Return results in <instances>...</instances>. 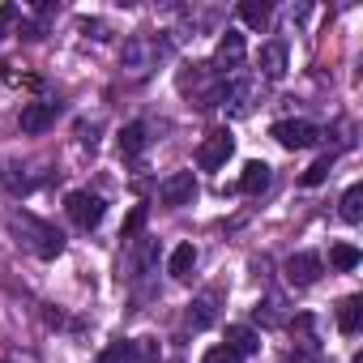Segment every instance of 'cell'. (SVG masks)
<instances>
[{
	"instance_id": "obj_12",
	"label": "cell",
	"mask_w": 363,
	"mask_h": 363,
	"mask_svg": "<svg viewBox=\"0 0 363 363\" xmlns=\"http://www.w3.org/2000/svg\"><path fill=\"white\" fill-rule=\"evenodd\" d=\"M214 320H218V295L206 291V295H197L189 303V329H210Z\"/></svg>"
},
{
	"instance_id": "obj_5",
	"label": "cell",
	"mask_w": 363,
	"mask_h": 363,
	"mask_svg": "<svg viewBox=\"0 0 363 363\" xmlns=\"http://www.w3.org/2000/svg\"><path fill=\"white\" fill-rule=\"evenodd\" d=\"M231 150H235V137H231L227 128H218V133H210V137L201 141V150H197V167H201V171H218V167L231 158Z\"/></svg>"
},
{
	"instance_id": "obj_4",
	"label": "cell",
	"mask_w": 363,
	"mask_h": 363,
	"mask_svg": "<svg viewBox=\"0 0 363 363\" xmlns=\"http://www.w3.org/2000/svg\"><path fill=\"white\" fill-rule=\"evenodd\" d=\"M269 137H274L278 145H286V150H308V145L320 141V133H316L312 120H278V124L269 128Z\"/></svg>"
},
{
	"instance_id": "obj_22",
	"label": "cell",
	"mask_w": 363,
	"mask_h": 363,
	"mask_svg": "<svg viewBox=\"0 0 363 363\" xmlns=\"http://www.w3.org/2000/svg\"><path fill=\"white\" fill-rule=\"evenodd\" d=\"M201 363H244V359H240V354H235V350H231V346L223 342V346H210Z\"/></svg>"
},
{
	"instance_id": "obj_8",
	"label": "cell",
	"mask_w": 363,
	"mask_h": 363,
	"mask_svg": "<svg viewBox=\"0 0 363 363\" xmlns=\"http://www.w3.org/2000/svg\"><path fill=\"white\" fill-rule=\"evenodd\" d=\"M320 269H325V265H320L316 252H295V257L286 261V282H291V286H312V282L320 278Z\"/></svg>"
},
{
	"instance_id": "obj_14",
	"label": "cell",
	"mask_w": 363,
	"mask_h": 363,
	"mask_svg": "<svg viewBox=\"0 0 363 363\" xmlns=\"http://www.w3.org/2000/svg\"><path fill=\"white\" fill-rule=\"evenodd\" d=\"M227 346H231L240 359H248V354H257V350H261V337H257L248 325H231V329H227Z\"/></svg>"
},
{
	"instance_id": "obj_15",
	"label": "cell",
	"mask_w": 363,
	"mask_h": 363,
	"mask_svg": "<svg viewBox=\"0 0 363 363\" xmlns=\"http://www.w3.org/2000/svg\"><path fill=\"white\" fill-rule=\"evenodd\" d=\"M197 269V248L193 244H179L175 252H171V261H167V274L171 278H189Z\"/></svg>"
},
{
	"instance_id": "obj_9",
	"label": "cell",
	"mask_w": 363,
	"mask_h": 363,
	"mask_svg": "<svg viewBox=\"0 0 363 363\" xmlns=\"http://www.w3.org/2000/svg\"><path fill=\"white\" fill-rule=\"evenodd\" d=\"M257 65H261V77H265V82L286 77V43H282V39L265 43V48H261V56H257Z\"/></svg>"
},
{
	"instance_id": "obj_10",
	"label": "cell",
	"mask_w": 363,
	"mask_h": 363,
	"mask_svg": "<svg viewBox=\"0 0 363 363\" xmlns=\"http://www.w3.org/2000/svg\"><path fill=\"white\" fill-rule=\"evenodd\" d=\"M60 116V103H26L22 107V133H43Z\"/></svg>"
},
{
	"instance_id": "obj_3",
	"label": "cell",
	"mask_w": 363,
	"mask_h": 363,
	"mask_svg": "<svg viewBox=\"0 0 363 363\" xmlns=\"http://www.w3.org/2000/svg\"><path fill=\"white\" fill-rule=\"evenodd\" d=\"M65 210H69V218L77 223V227H99L103 223V214H107V201L99 197V193H90V189H77V193H69L65 197Z\"/></svg>"
},
{
	"instance_id": "obj_20",
	"label": "cell",
	"mask_w": 363,
	"mask_h": 363,
	"mask_svg": "<svg viewBox=\"0 0 363 363\" xmlns=\"http://www.w3.org/2000/svg\"><path fill=\"white\" fill-rule=\"evenodd\" d=\"M329 167H333V158H329V154H325V158H316V162H312V167L303 171V184H308V189L325 184V179H329Z\"/></svg>"
},
{
	"instance_id": "obj_23",
	"label": "cell",
	"mask_w": 363,
	"mask_h": 363,
	"mask_svg": "<svg viewBox=\"0 0 363 363\" xmlns=\"http://www.w3.org/2000/svg\"><path fill=\"white\" fill-rule=\"evenodd\" d=\"M141 223H145V206H137L128 218H124V231H120V240H128V235H137L141 231Z\"/></svg>"
},
{
	"instance_id": "obj_18",
	"label": "cell",
	"mask_w": 363,
	"mask_h": 363,
	"mask_svg": "<svg viewBox=\"0 0 363 363\" xmlns=\"http://www.w3.org/2000/svg\"><path fill=\"white\" fill-rule=\"evenodd\" d=\"M359 261H363V252H359L354 244H333V248H329V265L342 269V274H346V269H359Z\"/></svg>"
},
{
	"instance_id": "obj_16",
	"label": "cell",
	"mask_w": 363,
	"mask_h": 363,
	"mask_svg": "<svg viewBox=\"0 0 363 363\" xmlns=\"http://www.w3.org/2000/svg\"><path fill=\"white\" fill-rule=\"evenodd\" d=\"M359 320H363V299H359V295L342 299V308H337V329H342V333H359Z\"/></svg>"
},
{
	"instance_id": "obj_6",
	"label": "cell",
	"mask_w": 363,
	"mask_h": 363,
	"mask_svg": "<svg viewBox=\"0 0 363 363\" xmlns=\"http://www.w3.org/2000/svg\"><path fill=\"white\" fill-rule=\"evenodd\" d=\"M158 197H162V206H189L193 197H197V179H193V171H175V175H167L162 179V189H158Z\"/></svg>"
},
{
	"instance_id": "obj_2",
	"label": "cell",
	"mask_w": 363,
	"mask_h": 363,
	"mask_svg": "<svg viewBox=\"0 0 363 363\" xmlns=\"http://www.w3.org/2000/svg\"><path fill=\"white\" fill-rule=\"evenodd\" d=\"M167 52H171L167 43H158V39H150V35H137V39L124 43V69H133V73L141 77V73H150Z\"/></svg>"
},
{
	"instance_id": "obj_24",
	"label": "cell",
	"mask_w": 363,
	"mask_h": 363,
	"mask_svg": "<svg viewBox=\"0 0 363 363\" xmlns=\"http://www.w3.org/2000/svg\"><path fill=\"white\" fill-rule=\"evenodd\" d=\"M13 18H18V9H13V5H0V39H5V26H9Z\"/></svg>"
},
{
	"instance_id": "obj_21",
	"label": "cell",
	"mask_w": 363,
	"mask_h": 363,
	"mask_svg": "<svg viewBox=\"0 0 363 363\" xmlns=\"http://www.w3.org/2000/svg\"><path fill=\"white\" fill-rule=\"evenodd\" d=\"M128 354H133V342H111V346H107L94 363H124Z\"/></svg>"
},
{
	"instance_id": "obj_11",
	"label": "cell",
	"mask_w": 363,
	"mask_h": 363,
	"mask_svg": "<svg viewBox=\"0 0 363 363\" xmlns=\"http://www.w3.org/2000/svg\"><path fill=\"white\" fill-rule=\"evenodd\" d=\"M269 179H274V167H269V162H261V158H252V162L244 167V175H240V193L257 197V193H265V189H269Z\"/></svg>"
},
{
	"instance_id": "obj_19",
	"label": "cell",
	"mask_w": 363,
	"mask_h": 363,
	"mask_svg": "<svg viewBox=\"0 0 363 363\" xmlns=\"http://www.w3.org/2000/svg\"><path fill=\"white\" fill-rule=\"evenodd\" d=\"M342 218H346V223H359V218H363V189H359V184H350V189L342 193Z\"/></svg>"
},
{
	"instance_id": "obj_25",
	"label": "cell",
	"mask_w": 363,
	"mask_h": 363,
	"mask_svg": "<svg viewBox=\"0 0 363 363\" xmlns=\"http://www.w3.org/2000/svg\"><path fill=\"white\" fill-rule=\"evenodd\" d=\"M82 30H86L90 39H107V26H103V22H82Z\"/></svg>"
},
{
	"instance_id": "obj_7",
	"label": "cell",
	"mask_w": 363,
	"mask_h": 363,
	"mask_svg": "<svg viewBox=\"0 0 363 363\" xmlns=\"http://www.w3.org/2000/svg\"><path fill=\"white\" fill-rule=\"evenodd\" d=\"M244 35L240 30H227L223 39H218V52H214V65L210 69H218V73H231V69H240L244 65Z\"/></svg>"
},
{
	"instance_id": "obj_13",
	"label": "cell",
	"mask_w": 363,
	"mask_h": 363,
	"mask_svg": "<svg viewBox=\"0 0 363 363\" xmlns=\"http://www.w3.org/2000/svg\"><path fill=\"white\" fill-rule=\"evenodd\" d=\"M145 145H150V128H145L141 120H133V124L120 128V154H124V158H141Z\"/></svg>"
},
{
	"instance_id": "obj_1",
	"label": "cell",
	"mask_w": 363,
	"mask_h": 363,
	"mask_svg": "<svg viewBox=\"0 0 363 363\" xmlns=\"http://www.w3.org/2000/svg\"><path fill=\"white\" fill-rule=\"evenodd\" d=\"M9 227H13V231L26 240V248H30L35 257H43V261H52V257L65 252V235H60L52 223L35 218V214H9Z\"/></svg>"
},
{
	"instance_id": "obj_17",
	"label": "cell",
	"mask_w": 363,
	"mask_h": 363,
	"mask_svg": "<svg viewBox=\"0 0 363 363\" xmlns=\"http://www.w3.org/2000/svg\"><path fill=\"white\" fill-rule=\"evenodd\" d=\"M240 22L252 26V30H265L269 26V5H265V0H244V5H240Z\"/></svg>"
}]
</instances>
